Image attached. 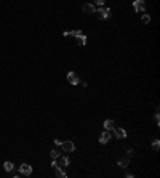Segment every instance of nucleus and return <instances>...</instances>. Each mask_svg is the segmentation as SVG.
<instances>
[{
	"label": "nucleus",
	"instance_id": "nucleus-1",
	"mask_svg": "<svg viewBox=\"0 0 160 178\" xmlns=\"http://www.w3.org/2000/svg\"><path fill=\"white\" fill-rule=\"evenodd\" d=\"M69 157L67 156H58L56 159H53V162H51V167H54V169H59V167H66V165H69Z\"/></svg>",
	"mask_w": 160,
	"mask_h": 178
},
{
	"label": "nucleus",
	"instance_id": "nucleus-2",
	"mask_svg": "<svg viewBox=\"0 0 160 178\" xmlns=\"http://www.w3.org/2000/svg\"><path fill=\"white\" fill-rule=\"evenodd\" d=\"M67 82H69L70 85H79V84H80V77L77 76V72L70 71V72L67 74Z\"/></svg>",
	"mask_w": 160,
	"mask_h": 178
},
{
	"label": "nucleus",
	"instance_id": "nucleus-3",
	"mask_svg": "<svg viewBox=\"0 0 160 178\" xmlns=\"http://www.w3.org/2000/svg\"><path fill=\"white\" fill-rule=\"evenodd\" d=\"M96 13H98V16H99V19H106L112 15V10L111 8H101L99 6V10H98Z\"/></svg>",
	"mask_w": 160,
	"mask_h": 178
},
{
	"label": "nucleus",
	"instance_id": "nucleus-4",
	"mask_svg": "<svg viewBox=\"0 0 160 178\" xmlns=\"http://www.w3.org/2000/svg\"><path fill=\"white\" fill-rule=\"evenodd\" d=\"M133 8H135L138 13H144V10H146L144 0H135V2H133Z\"/></svg>",
	"mask_w": 160,
	"mask_h": 178
},
{
	"label": "nucleus",
	"instance_id": "nucleus-5",
	"mask_svg": "<svg viewBox=\"0 0 160 178\" xmlns=\"http://www.w3.org/2000/svg\"><path fill=\"white\" fill-rule=\"evenodd\" d=\"M61 148H63L66 152L75 151V145H74V141H63V143H61Z\"/></svg>",
	"mask_w": 160,
	"mask_h": 178
},
{
	"label": "nucleus",
	"instance_id": "nucleus-6",
	"mask_svg": "<svg viewBox=\"0 0 160 178\" xmlns=\"http://www.w3.org/2000/svg\"><path fill=\"white\" fill-rule=\"evenodd\" d=\"M19 173L24 177H29L30 173H32V167L29 165V164H23L21 167H19Z\"/></svg>",
	"mask_w": 160,
	"mask_h": 178
},
{
	"label": "nucleus",
	"instance_id": "nucleus-7",
	"mask_svg": "<svg viewBox=\"0 0 160 178\" xmlns=\"http://www.w3.org/2000/svg\"><path fill=\"white\" fill-rule=\"evenodd\" d=\"M109 140H111V133H109V130H104V132L99 135V143L101 145H106Z\"/></svg>",
	"mask_w": 160,
	"mask_h": 178
},
{
	"label": "nucleus",
	"instance_id": "nucleus-8",
	"mask_svg": "<svg viewBox=\"0 0 160 178\" xmlns=\"http://www.w3.org/2000/svg\"><path fill=\"white\" fill-rule=\"evenodd\" d=\"M83 13H87V15H91V13H96V8H94L93 3H85L83 5Z\"/></svg>",
	"mask_w": 160,
	"mask_h": 178
},
{
	"label": "nucleus",
	"instance_id": "nucleus-9",
	"mask_svg": "<svg viewBox=\"0 0 160 178\" xmlns=\"http://www.w3.org/2000/svg\"><path fill=\"white\" fill-rule=\"evenodd\" d=\"M114 135L117 136L118 140L127 138V132H125V128H114Z\"/></svg>",
	"mask_w": 160,
	"mask_h": 178
},
{
	"label": "nucleus",
	"instance_id": "nucleus-10",
	"mask_svg": "<svg viewBox=\"0 0 160 178\" xmlns=\"http://www.w3.org/2000/svg\"><path fill=\"white\" fill-rule=\"evenodd\" d=\"M117 164H118L120 167H123V169H127L128 164H130V160H128V157H122V159L117 160Z\"/></svg>",
	"mask_w": 160,
	"mask_h": 178
},
{
	"label": "nucleus",
	"instance_id": "nucleus-11",
	"mask_svg": "<svg viewBox=\"0 0 160 178\" xmlns=\"http://www.w3.org/2000/svg\"><path fill=\"white\" fill-rule=\"evenodd\" d=\"M75 40H77V43H79V45H87V37H85L83 34H80L79 37H75Z\"/></svg>",
	"mask_w": 160,
	"mask_h": 178
},
{
	"label": "nucleus",
	"instance_id": "nucleus-12",
	"mask_svg": "<svg viewBox=\"0 0 160 178\" xmlns=\"http://www.w3.org/2000/svg\"><path fill=\"white\" fill-rule=\"evenodd\" d=\"M104 128H106V130H111V128H114V121H111V119H107V121H104Z\"/></svg>",
	"mask_w": 160,
	"mask_h": 178
},
{
	"label": "nucleus",
	"instance_id": "nucleus-13",
	"mask_svg": "<svg viewBox=\"0 0 160 178\" xmlns=\"http://www.w3.org/2000/svg\"><path fill=\"white\" fill-rule=\"evenodd\" d=\"M3 169H5L6 172H13L15 165H13V162H5V164H3Z\"/></svg>",
	"mask_w": 160,
	"mask_h": 178
},
{
	"label": "nucleus",
	"instance_id": "nucleus-14",
	"mask_svg": "<svg viewBox=\"0 0 160 178\" xmlns=\"http://www.w3.org/2000/svg\"><path fill=\"white\" fill-rule=\"evenodd\" d=\"M141 21L144 23V24H149V23H151V16H149V15H142L141 16Z\"/></svg>",
	"mask_w": 160,
	"mask_h": 178
},
{
	"label": "nucleus",
	"instance_id": "nucleus-15",
	"mask_svg": "<svg viewBox=\"0 0 160 178\" xmlns=\"http://www.w3.org/2000/svg\"><path fill=\"white\" fill-rule=\"evenodd\" d=\"M50 156H51V159H56L58 156H59V149H51V152H50Z\"/></svg>",
	"mask_w": 160,
	"mask_h": 178
},
{
	"label": "nucleus",
	"instance_id": "nucleus-16",
	"mask_svg": "<svg viewBox=\"0 0 160 178\" xmlns=\"http://www.w3.org/2000/svg\"><path fill=\"white\" fill-rule=\"evenodd\" d=\"M56 177H59V178H66L67 175L63 172V170H61V167H59V169H56Z\"/></svg>",
	"mask_w": 160,
	"mask_h": 178
},
{
	"label": "nucleus",
	"instance_id": "nucleus-17",
	"mask_svg": "<svg viewBox=\"0 0 160 178\" xmlns=\"http://www.w3.org/2000/svg\"><path fill=\"white\" fill-rule=\"evenodd\" d=\"M152 148H154V151H159V148H160V141L159 140H155V141L152 143Z\"/></svg>",
	"mask_w": 160,
	"mask_h": 178
},
{
	"label": "nucleus",
	"instance_id": "nucleus-18",
	"mask_svg": "<svg viewBox=\"0 0 160 178\" xmlns=\"http://www.w3.org/2000/svg\"><path fill=\"white\" fill-rule=\"evenodd\" d=\"M82 34V30L80 29H77V30H72V32H69V35H72V37H79Z\"/></svg>",
	"mask_w": 160,
	"mask_h": 178
},
{
	"label": "nucleus",
	"instance_id": "nucleus-19",
	"mask_svg": "<svg viewBox=\"0 0 160 178\" xmlns=\"http://www.w3.org/2000/svg\"><path fill=\"white\" fill-rule=\"evenodd\" d=\"M94 3H96V5H99V6H103L104 3H106V0H94Z\"/></svg>",
	"mask_w": 160,
	"mask_h": 178
},
{
	"label": "nucleus",
	"instance_id": "nucleus-20",
	"mask_svg": "<svg viewBox=\"0 0 160 178\" xmlns=\"http://www.w3.org/2000/svg\"><path fill=\"white\" fill-rule=\"evenodd\" d=\"M155 122H157V125L160 124V116H159V112H157V114H155Z\"/></svg>",
	"mask_w": 160,
	"mask_h": 178
},
{
	"label": "nucleus",
	"instance_id": "nucleus-21",
	"mask_svg": "<svg viewBox=\"0 0 160 178\" xmlns=\"http://www.w3.org/2000/svg\"><path fill=\"white\" fill-rule=\"evenodd\" d=\"M61 143H63L61 140H54V145H56V146H61Z\"/></svg>",
	"mask_w": 160,
	"mask_h": 178
}]
</instances>
